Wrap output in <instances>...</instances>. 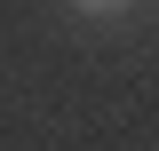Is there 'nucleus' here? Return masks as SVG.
<instances>
[{
  "instance_id": "f257e3e1",
  "label": "nucleus",
  "mask_w": 159,
  "mask_h": 151,
  "mask_svg": "<svg viewBox=\"0 0 159 151\" xmlns=\"http://www.w3.org/2000/svg\"><path fill=\"white\" fill-rule=\"evenodd\" d=\"M80 8H88V16H103V8H127V0H80Z\"/></svg>"
}]
</instances>
